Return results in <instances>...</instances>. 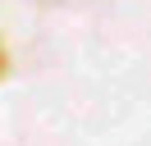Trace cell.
<instances>
[{
	"mask_svg": "<svg viewBox=\"0 0 151 146\" xmlns=\"http://www.w3.org/2000/svg\"><path fill=\"white\" fill-rule=\"evenodd\" d=\"M5 69H9V59H5V46H0V78H5Z\"/></svg>",
	"mask_w": 151,
	"mask_h": 146,
	"instance_id": "obj_1",
	"label": "cell"
}]
</instances>
